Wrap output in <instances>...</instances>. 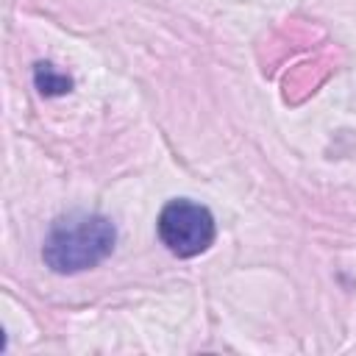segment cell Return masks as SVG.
I'll use <instances>...</instances> for the list:
<instances>
[{
  "label": "cell",
  "mask_w": 356,
  "mask_h": 356,
  "mask_svg": "<svg viewBox=\"0 0 356 356\" xmlns=\"http://www.w3.org/2000/svg\"><path fill=\"white\" fill-rule=\"evenodd\" d=\"M117 231L103 214H67L58 217L42 245L44 264L58 275H75L97 267L114 250Z\"/></svg>",
  "instance_id": "obj_1"
},
{
  "label": "cell",
  "mask_w": 356,
  "mask_h": 356,
  "mask_svg": "<svg viewBox=\"0 0 356 356\" xmlns=\"http://www.w3.org/2000/svg\"><path fill=\"white\" fill-rule=\"evenodd\" d=\"M156 228H159L161 245L178 259L200 256L214 242V217H211V211L206 206L195 203V200H186V197L170 200L161 209Z\"/></svg>",
  "instance_id": "obj_2"
},
{
  "label": "cell",
  "mask_w": 356,
  "mask_h": 356,
  "mask_svg": "<svg viewBox=\"0 0 356 356\" xmlns=\"http://www.w3.org/2000/svg\"><path fill=\"white\" fill-rule=\"evenodd\" d=\"M33 81H36V89H39L42 95H47V97H53V95H67V92L72 89V78L64 75V72H58L53 64H36Z\"/></svg>",
  "instance_id": "obj_3"
}]
</instances>
